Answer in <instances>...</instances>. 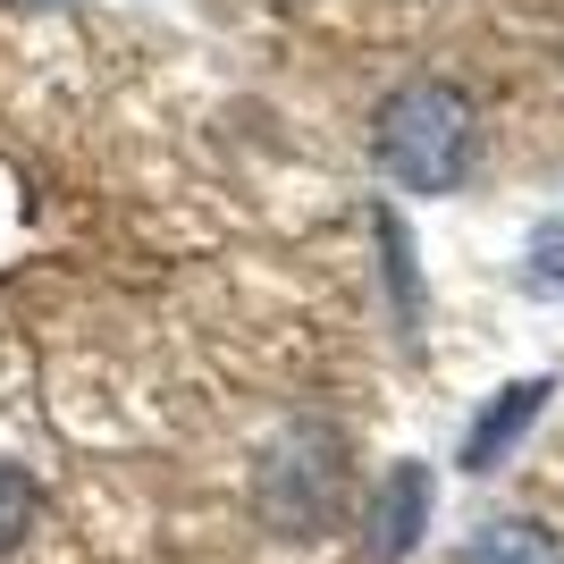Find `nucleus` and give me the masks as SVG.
Masks as SVG:
<instances>
[{
    "label": "nucleus",
    "mask_w": 564,
    "mask_h": 564,
    "mask_svg": "<svg viewBox=\"0 0 564 564\" xmlns=\"http://www.w3.org/2000/svg\"><path fill=\"white\" fill-rule=\"evenodd\" d=\"M471 143H480L471 101L455 94L447 76L397 85V94L379 101V118H371V152H379V169H388L404 194H455L464 169H471Z\"/></svg>",
    "instance_id": "f257e3e1"
},
{
    "label": "nucleus",
    "mask_w": 564,
    "mask_h": 564,
    "mask_svg": "<svg viewBox=\"0 0 564 564\" xmlns=\"http://www.w3.org/2000/svg\"><path fill=\"white\" fill-rule=\"evenodd\" d=\"M346 489V464H337V438L329 430H295L270 464H261V514L279 531H321Z\"/></svg>",
    "instance_id": "f03ea898"
},
{
    "label": "nucleus",
    "mask_w": 564,
    "mask_h": 564,
    "mask_svg": "<svg viewBox=\"0 0 564 564\" xmlns=\"http://www.w3.org/2000/svg\"><path fill=\"white\" fill-rule=\"evenodd\" d=\"M362 531H371V556H379V564L413 556V547H422V531H430V471H422V464H397V471H388V480H379V497H371V514H362Z\"/></svg>",
    "instance_id": "7ed1b4c3"
},
{
    "label": "nucleus",
    "mask_w": 564,
    "mask_h": 564,
    "mask_svg": "<svg viewBox=\"0 0 564 564\" xmlns=\"http://www.w3.org/2000/svg\"><path fill=\"white\" fill-rule=\"evenodd\" d=\"M547 397H556L547 379H514V388H497V404L464 430V471H497V464H506V455L522 447V430L547 413Z\"/></svg>",
    "instance_id": "20e7f679"
},
{
    "label": "nucleus",
    "mask_w": 564,
    "mask_h": 564,
    "mask_svg": "<svg viewBox=\"0 0 564 564\" xmlns=\"http://www.w3.org/2000/svg\"><path fill=\"white\" fill-rule=\"evenodd\" d=\"M455 564H564V547H556V531H540V522L497 514V522H480V531L464 540Z\"/></svg>",
    "instance_id": "39448f33"
},
{
    "label": "nucleus",
    "mask_w": 564,
    "mask_h": 564,
    "mask_svg": "<svg viewBox=\"0 0 564 564\" xmlns=\"http://www.w3.org/2000/svg\"><path fill=\"white\" fill-rule=\"evenodd\" d=\"M25 531H34V480L0 464V556H9V547H18Z\"/></svg>",
    "instance_id": "423d86ee"
},
{
    "label": "nucleus",
    "mask_w": 564,
    "mask_h": 564,
    "mask_svg": "<svg viewBox=\"0 0 564 564\" xmlns=\"http://www.w3.org/2000/svg\"><path fill=\"white\" fill-rule=\"evenodd\" d=\"M531 286H547V295H564V212L547 219L540 236H531Z\"/></svg>",
    "instance_id": "0eeeda50"
}]
</instances>
